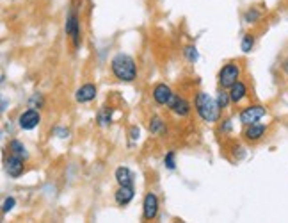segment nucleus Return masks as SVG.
Instances as JSON below:
<instances>
[{
  "label": "nucleus",
  "instance_id": "nucleus-18",
  "mask_svg": "<svg viewBox=\"0 0 288 223\" xmlns=\"http://www.w3.org/2000/svg\"><path fill=\"white\" fill-rule=\"evenodd\" d=\"M217 104H219V107H221V111L228 109V106L231 104L230 93H226V91H221V93L217 95Z\"/></svg>",
  "mask_w": 288,
  "mask_h": 223
},
{
  "label": "nucleus",
  "instance_id": "nucleus-20",
  "mask_svg": "<svg viewBox=\"0 0 288 223\" xmlns=\"http://www.w3.org/2000/svg\"><path fill=\"white\" fill-rule=\"evenodd\" d=\"M260 16H262V14H260V11H256L254 7H251V9L247 11V13H246L244 20H246L247 23H254L256 20H260Z\"/></svg>",
  "mask_w": 288,
  "mask_h": 223
},
{
  "label": "nucleus",
  "instance_id": "nucleus-2",
  "mask_svg": "<svg viewBox=\"0 0 288 223\" xmlns=\"http://www.w3.org/2000/svg\"><path fill=\"white\" fill-rule=\"evenodd\" d=\"M196 111L200 114V118L206 123H213V121H219V116H221V107H219L217 100H213L208 93L200 91L198 97H196Z\"/></svg>",
  "mask_w": 288,
  "mask_h": 223
},
{
  "label": "nucleus",
  "instance_id": "nucleus-16",
  "mask_svg": "<svg viewBox=\"0 0 288 223\" xmlns=\"http://www.w3.org/2000/svg\"><path fill=\"white\" fill-rule=\"evenodd\" d=\"M150 130H151V134H155V136H162V134L165 132V125H164V121H162V118L153 116L150 120Z\"/></svg>",
  "mask_w": 288,
  "mask_h": 223
},
{
  "label": "nucleus",
  "instance_id": "nucleus-11",
  "mask_svg": "<svg viewBox=\"0 0 288 223\" xmlns=\"http://www.w3.org/2000/svg\"><path fill=\"white\" fill-rule=\"evenodd\" d=\"M23 169H25V166H23V157L11 154L9 159L5 161V171L9 173V177L18 178L20 175L23 173Z\"/></svg>",
  "mask_w": 288,
  "mask_h": 223
},
{
  "label": "nucleus",
  "instance_id": "nucleus-13",
  "mask_svg": "<svg viewBox=\"0 0 288 223\" xmlns=\"http://www.w3.org/2000/svg\"><path fill=\"white\" fill-rule=\"evenodd\" d=\"M133 195H135L133 186H120L114 193V200L120 207H124L133 200Z\"/></svg>",
  "mask_w": 288,
  "mask_h": 223
},
{
  "label": "nucleus",
  "instance_id": "nucleus-22",
  "mask_svg": "<svg viewBox=\"0 0 288 223\" xmlns=\"http://www.w3.org/2000/svg\"><path fill=\"white\" fill-rule=\"evenodd\" d=\"M185 56H187V59L191 62H194L196 59H198V50H196V47H187L185 49Z\"/></svg>",
  "mask_w": 288,
  "mask_h": 223
},
{
  "label": "nucleus",
  "instance_id": "nucleus-5",
  "mask_svg": "<svg viewBox=\"0 0 288 223\" xmlns=\"http://www.w3.org/2000/svg\"><path fill=\"white\" fill-rule=\"evenodd\" d=\"M267 114V109L260 104H254V106H247L246 109H242L240 112V121L244 125H251V123H256Z\"/></svg>",
  "mask_w": 288,
  "mask_h": 223
},
{
  "label": "nucleus",
  "instance_id": "nucleus-21",
  "mask_svg": "<svg viewBox=\"0 0 288 223\" xmlns=\"http://www.w3.org/2000/svg\"><path fill=\"white\" fill-rule=\"evenodd\" d=\"M164 165L167 166L169 169H174V166H176V161H174V152H167V154H165Z\"/></svg>",
  "mask_w": 288,
  "mask_h": 223
},
{
  "label": "nucleus",
  "instance_id": "nucleus-7",
  "mask_svg": "<svg viewBox=\"0 0 288 223\" xmlns=\"http://www.w3.org/2000/svg\"><path fill=\"white\" fill-rule=\"evenodd\" d=\"M41 121V114L36 109H27V111H23L22 114H20V118H18V125H20V129L23 130H32L36 129L38 125H40Z\"/></svg>",
  "mask_w": 288,
  "mask_h": 223
},
{
  "label": "nucleus",
  "instance_id": "nucleus-15",
  "mask_svg": "<svg viewBox=\"0 0 288 223\" xmlns=\"http://www.w3.org/2000/svg\"><path fill=\"white\" fill-rule=\"evenodd\" d=\"M116 182L120 184V186H133V175L126 166H120V168L116 169Z\"/></svg>",
  "mask_w": 288,
  "mask_h": 223
},
{
  "label": "nucleus",
  "instance_id": "nucleus-10",
  "mask_svg": "<svg viewBox=\"0 0 288 223\" xmlns=\"http://www.w3.org/2000/svg\"><path fill=\"white\" fill-rule=\"evenodd\" d=\"M267 132V125L263 123H251V125H246V130H244V138L246 141L249 143H258L260 139H263Z\"/></svg>",
  "mask_w": 288,
  "mask_h": 223
},
{
  "label": "nucleus",
  "instance_id": "nucleus-3",
  "mask_svg": "<svg viewBox=\"0 0 288 223\" xmlns=\"http://www.w3.org/2000/svg\"><path fill=\"white\" fill-rule=\"evenodd\" d=\"M240 64L237 61H230L226 62L224 66L219 71V84H221L222 89H230L231 86L235 84L237 80H240Z\"/></svg>",
  "mask_w": 288,
  "mask_h": 223
},
{
  "label": "nucleus",
  "instance_id": "nucleus-1",
  "mask_svg": "<svg viewBox=\"0 0 288 223\" xmlns=\"http://www.w3.org/2000/svg\"><path fill=\"white\" fill-rule=\"evenodd\" d=\"M111 70L114 77L121 82H132L137 77V68H135V61L126 54H118L111 61Z\"/></svg>",
  "mask_w": 288,
  "mask_h": 223
},
{
  "label": "nucleus",
  "instance_id": "nucleus-4",
  "mask_svg": "<svg viewBox=\"0 0 288 223\" xmlns=\"http://www.w3.org/2000/svg\"><path fill=\"white\" fill-rule=\"evenodd\" d=\"M64 31H66V36H70L71 41H73V47L79 49V43H80V18H79V14H77L75 9H71L70 13H68Z\"/></svg>",
  "mask_w": 288,
  "mask_h": 223
},
{
  "label": "nucleus",
  "instance_id": "nucleus-12",
  "mask_svg": "<svg viewBox=\"0 0 288 223\" xmlns=\"http://www.w3.org/2000/svg\"><path fill=\"white\" fill-rule=\"evenodd\" d=\"M94 98H96V86L91 84V82L80 86L75 93V100L79 104H87V102H91V100H94Z\"/></svg>",
  "mask_w": 288,
  "mask_h": 223
},
{
  "label": "nucleus",
  "instance_id": "nucleus-19",
  "mask_svg": "<svg viewBox=\"0 0 288 223\" xmlns=\"http://www.w3.org/2000/svg\"><path fill=\"white\" fill-rule=\"evenodd\" d=\"M254 47V36L253 34H246L244 40H242V52H251Z\"/></svg>",
  "mask_w": 288,
  "mask_h": 223
},
{
  "label": "nucleus",
  "instance_id": "nucleus-14",
  "mask_svg": "<svg viewBox=\"0 0 288 223\" xmlns=\"http://www.w3.org/2000/svg\"><path fill=\"white\" fill-rule=\"evenodd\" d=\"M230 98H231V104H240L247 97V84L242 82V80H237L235 84L230 88Z\"/></svg>",
  "mask_w": 288,
  "mask_h": 223
},
{
  "label": "nucleus",
  "instance_id": "nucleus-8",
  "mask_svg": "<svg viewBox=\"0 0 288 223\" xmlns=\"http://www.w3.org/2000/svg\"><path fill=\"white\" fill-rule=\"evenodd\" d=\"M151 95H153V100H155L159 106H169V102H171V98H173L174 93H173V89L169 88L167 84L160 82V84L153 86Z\"/></svg>",
  "mask_w": 288,
  "mask_h": 223
},
{
  "label": "nucleus",
  "instance_id": "nucleus-9",
  "mask_svg": "<svg viewBox=\"0 0 288 223\" xmlns=\"http://www.w3.org/2000/svg\"><path fill=\"white\" fill-rule=\"evenodd\" d=\"M167 107L171 109V112H174V114L180 116V118H183V116H187L191 112V104H189V100L180 97V95H173V98H171V102H169Z\"/></svg>",
  "mask_w": 288,
  "mask_h": 223
},
{
  "label": "nucleus",
  "instance_id": "nucleus-17",
  "mask_svg": "<svg viewBox=\"0 0 288 223\" xmlns=\"http://www.w3.org/2000/svg\"><path fill=\"white\" fill-rule=\"evenodd\" d=\"M9 152L11 154H14V156H20V157H25L27 156V150H25V147H23V143H20V141H16V139H13V141L9 143Z\"/></svg>",
  "mask_w": 288,
  "mask_h": 223
},
{
  "label": "nucleus",
  "instance_id": "nucleus-6",
  "mask_svg": "<svg viewBox=\"0 0 288 223\" xmlns=\"http://www.w3.org/2000/svg\"><path fill=\"white\" fill-rule=\"evenodd\" d=\"M159 214V198H157L155 193H146L144 196V202H142V218L146 222H151V220L157 218Z\"/></svg>",
  "mask_w": 288,
  "mask_h": 223
},
{
  "label": "nucleus",
  "instance_id": "nucleus-24",
  "mask_svg": "<svg viewBox=\"0 0 288 223\" xmlns=\"http://www.w3.org/2000/svg\"><path fill=\"white\" fill-rule=\"evenodd\" d=\"M283 70L287 71V75H288V59H287V61L283 62Z\"/></svg>",
  "mask_w": 288,
  "mask_h": 223
},
{
  "label": "nucleus",
  "instance_id": "nucleus-23",
  "mask_svg": "<svg viewBox=\"0 0 288 223\" xmlns=\"http://www.w3.org/2000/svg\"><path fill=\"white\" fill-rule=\"evenodd\" d=\"M14 204H16V200H14L13 196H9V198H5L4 200V205H2V213H9V211L13 209Z\"/></svg>",
  "mask_w": 288,
  "mask_h": 223
}]
</instances>
